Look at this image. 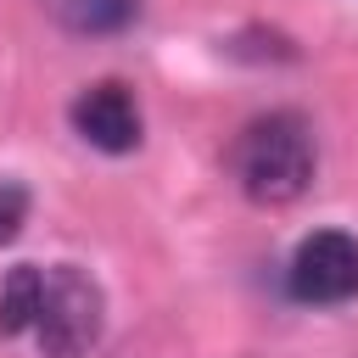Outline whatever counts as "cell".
Segmentation results:
<instances>
[{
    "label": "cell",
    "mask_w": 358,
    "mask_h": 358,
    "mask_svg": "<svg viewBox=\"0 0 358 358\" xmlns=\"http://www.w3.org/2000/svg\"><path fill=\"white\" fill-rule=\"evenodd\" d=\"M285 291L308 308H341L358 296V235L347 229H313L296 241L285 263Z\"/></svg>",
    "instance_id": "cell-3"
},
{
    "label": "cell",
    "mask_w": 358,
    "mask_h": 358,
    "mask_svg": "<svg viewBox=\"0 0 358 358\" xmlns=\"http://www.w3.org/2000/svg\"><path fill=\"white\" fill-rule=\"evenodd\" d=\"M67 117H73V134H78L84 145L106 151V157H123V151L140 145V106H134V95H129L123 84H112V78L78 90L73 106H67Z\"/></svg>",
    "instance_id": "cell-4"
},
{
    "label": "cell",
    "mask_w": 358,
    "mask_h": 358,
    "mask_svg": "<svg viewBox=\"0 0 358 358\" xmlns=\"http://www.w3.org/2000/svg\"><path fill=\"white\" fill-rule=\"evenodd\" d=\"M67 34H117L134 22L140 0H39Z\"/></svg>",
    "instance_id": "cell-5"
},
{
    "label": "cell",
    "mask_w": 358,
    "mask_h": 358,
    "mask_svg": "<svg viewBox=\"0 0 358 358\" xmlns=\"http://www.w3.org/2000/svg\"><path fill=\"white\" fill-rule=\"evenodd\" d=\"M106 330V296L78 263H17L0 280V336H28L45 358H84Z\"/></svg>",
    "instance_id": "cell-1"
},
{
    "label": "cell",
    "mask_w": 358,
    "mask_h": 358,
    "mask_svg": "<svg viewBox=\"0 0 358 358\" xmlns=\"http://www.w3.org/2000/svg\"><path fill=\"white\" fill-rule=\"evenodd\" d=\"M28 224V185L17 179H0V246L17 241V229Z\"/></svg>",
    "instance_id": "cell-6"
},
{
    "label": "cell",
    "mask_w": 358,
    "mask_h": 358,
    "mask_svg": "<svg viewBox=\"0 0 358 358\" xmlns=\"http://www.w3.org/2000/svg\"><path fill=\"white\" fill-rule=\"evenodd\" d=\"M229 173H235L241 196L257 207H291L296 196H308V185L319 173V145H313L308 117L302 112L252 117L229 145Z\"/></svg>",
    "instance_id": "cell-2"
}]
</instances>
